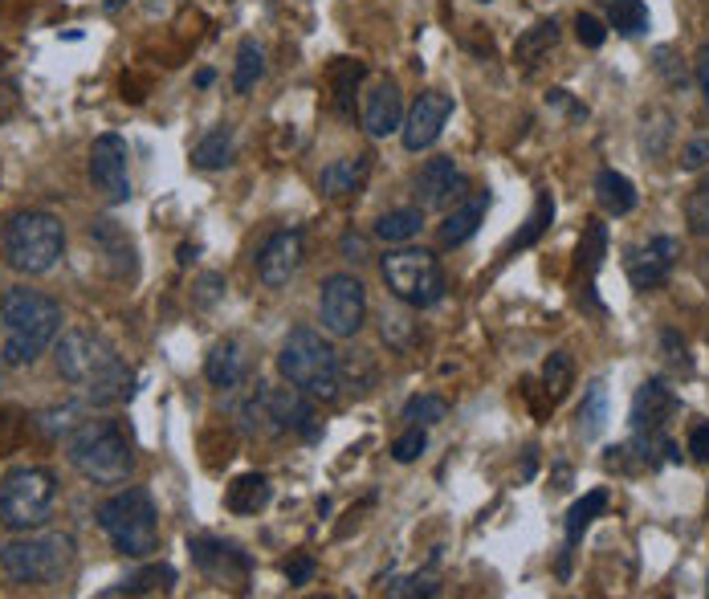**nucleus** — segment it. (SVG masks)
Here are the masks:
<instances>
[{
  "instance_id": "obj_52",
  "label": "nucleus",
  "mask_w": 709,
  "mask_h": 599,
  "mask_svg": "<svg viewBox=\"0 0 709 599\" xmlns=\"http://www.w3.org/2000/svg\"><path fill=\"white\" fill-rule=\"evenodd\" d=\"M547 107L567 110L571 119H588V107H579V103H571V94H567V90H550V94H547Z\"/></svg>"
},
{
  "instance_id": "obj_28",
  "label": "nucleus",
  "mask_w": 709,
  "mask_h": 599,
  "mask_svg": "<svg viewBox=\"0 0 709 599\" xmlns=\"http://www.w3.org/2000/svg\"><path fill=\"white\" fill-rule=\"evenodd\" d=\"M603 428H608V384L603 379H591L583 387V404L576 413V432L583 440H600Z\"/></svg>"
},
{
  "instance_id": "obj_21",
  "label": "nucleus",
  "mask_w": 709,
  "mask_h": 599,
  "mask_svg": "<svg viewBox=\"0 0 709 599\" xmlns=\"http://www.w3.org/2000/svg\"><path fill=\"white\" fill-rule=\"evenodd\" d=\"M485 213H490V192H473V196L456 200L453 213L444 216L441 225V245L444 249H456V245H465L477 228H482Z\"/></svg>"
},
{
  "instance_id": "obj_41",
  "label": "nucleus",
  "mask_w": 709,
  "mask_h": 599,
  "mask_svg": "<svg viewBox=\"0 0 709 599\" xmlns=\"http://www.w3.org/2000/svg\"><path fill=\"white\" fill-rule=\"evenodd\" d=\"M444 416H449V404L441 396H416L404 404V420H412V425L429 428V425H441Z\"/></svg>"
},
{
  "instance_id": "obj_3",
  "label": "nucleus",
  "mask_w": 709,
  "mask_h": 599,
  "mask_svg": "<svg viewBox=\"0 0 709 599\" xmlns=\"http://www.w3.org/2000/svg\"><path fill=\"white\" fill-rule=\"evenodd\" d=\"M66 457L94 485H122L135 469V445L119 420H82L66 437Z\"/></svg>"
},
{
  "instance_id": "obj_16",
  "label": "nucleus",
  "mask_w": 709,
  "mask_h": 599,
  "mask_svg": "<svg viewBox=\"0 0 709 599\" xmlns=\"http://www.w3.org/2000/svg\"><path fill=\"white\" fill-rule=\"evenodd\" d=\"M449 115H453V98L441 90H425L416 94L412 110L404 115V127H400V139L408 151H425V147H432L437 139H441V127L449 122Z\"/></svg>"
},
{
  "instance_id": "obj_51",
  "label": "nucleus",
  "mask_w": 709,
  "mask_h": 599,
  "mask_svg": "<svg viewBox=\"0 0 709 599\" xmlns=\"http://www.w3.org/2000/svg\"><path fill=\"white\" fill-rule=\"evenodd\" d=\"M694 78H697V86H701V98H706V107H709V41L694 57Z\"/></svg>"
},
{
  "instance_id": "obj_46",
  "label": "nucleus",
  "mask_w": 709,
  "mask_h": 599,
  "mask_svg": "<svg viewBox=\"0 0 709 599\" xmlns=\"http://www.w3.org/2000/svg\"><path fill=\"white\" fill-rule=\"evenodd\" d=\"M660 351H665V360L673 363V367H681V372H694V360H689V346H685V339L673 327H665L660 331Z\"/></svg>"
},
{
  "instance_id": "obj_34",
  "label": "nucleus",
  "mask_w": 709,
  "mask_h": 599,
  "mask_svg": "<svg viewBox=\"0 0 709 599\" xmlns=\"http://www.w3.org/2000/svg\"><path fill=\"white\" fill-rule=\"evenodd\" d=\"M608 25L620 38H641L648 29V4L644 0H608Z\"/></svg>"
},
{
  "instance_id": "obj_29",
  "label": "nucleus",
  "mask_w": 709,
  "mask_h": 599,
  "mask_svg": "<svg viewBox=\"0 0 709 599\" xmlns=\"http://www.w3.org/2000/svg\"><path fill=\"white\" fill-rule=\"evenodd\" d=\"M237 156V139H233V127H213L204 135L201 143L192 147V168L201 172H216V168H228Z\"/></svg>"
},
{
  "instance_id": "obj_45",
  "label": "nucleus",
  "mask_w": 709,
  "mask_h": 599,
  "mask_svg": "<svg viewBox=\"0 0 709 599\" xmlns=\"http://www.w3.org/2000/svg\"><path fill=\"white\" fill-rule=\"evenodd\" d=\"M225 298V278L221 274H204V278H196V286H192V302L201 310L216 307Z\"/></svg>"
},
{
  "instance_id": "obj_24",
  "label": "nucleus",
  "mask_w": 709,
  "mask_h": 599,
  "mask_svg": "<svg viewBox=\"0 0 709 599\" xmlns=\"http://www.w3.org/2000/svg\"><path fill=\"white\" fill-rule=\"evenodd\" d=\"M339 384L347 387L351 396H367L379 384V363H375L372 351H363V346L343 351L339 355Z\"/></svg>"
},
{
  "instance_id": "obj_11",
  "label": "nucleus",
  "mask_w": 709,
  "mask_h": 599,
  "mask_svg": "<svg viewBox=\"0 0 709 599\" xmlns=\"http://www.w3.org/2000/svg\"><path fill=\"white\" fill-rule=\"evenodd\" d=\"M367 319V290L355 274H331L319 293V322L335 339H355Z\"/></svg>"
},
{
  "instance_id": "obj_7",
  "label": "nucleus",
  "mask_w": 709,
  "mask_h": 599,
  "mask_svg": "<svg viewBox=\"0 0 709 599\" xmlns=\"http://www.w3.org/2000/svg\"><path fill=\"white\" fill-rule=\"evenodd\" d=\"M98 526L110 538V546L127 559H148L151 550H160V518L155 502L143 485H127L115 498L98 506Z\"/></svg>"
},
{
  "instance_id": "obj_55",
  "label": "nucleus",
  "mask_w": 709,
  "mask_h": 599,
  "mask_svg": "<svg viewBox=\"0 0 709 599\" xmlns=\"http://www.w3.org/2000/svg\"><path fill=\"white\" fill-rule=\"evenodd\" d=\"M196 257V245H180V266H187Z\"/></svg>"
},
{
  "instance_id": "obj_17",
  "label": "nucleus",
  "mask_w": 709,
  "mask_h": 599,
  "mask_svg": "<svg viewBox=\"0 0 709 599\" xmlns=\"http://www.w3.org/2000/svg\"><path fill=\"white\" fill-rule=\"evenodd\" d=\"M456 200H465V175H461V168L449 156H437V160H429L416 172V204L425 213L449 208Z\"/></svg>"
},
{
  "instance_id": "obj_13",
  "label": "nucleus",
  "mask_w": 709,
  "mask_h": 599,
  "mask_svg": "<svg viewBox=\"0 0 709 599\" xmlns=\"http://www.w3.org/2000/svg\"><path fill=\"white\" fill-rule=\"evenodd\" d=\"M187 555L196 563V571L213 584H233V587H245L249 575H254V559L245 555L237 543H225V538H187Z\"/></svg>"
},
{
  "instance_id": "obj_35",
  "label": "nucleus",
  "mask_w": 709,
  "mask_h": 599,
  "mask_svg": "<svg viewBox=\"0 0 709 599\" xmlns=\"http://www.w3.org/2000/svg\"><path fill=\"white\" fill-rule=\"evenodd\" d=\"M261 78H266V54H261V45H257V41H241L237 66H233V90L249 94Z\"/></svg>"
},
{
  "instance_id": "obj_42",
  "label": "nucleus",
  "mask_w": 709,
  "mask_h": 599,
  "mask_svg": "<svg viewBox=\"0 0 709 599\" xmlns=\"http://www.w3.org/2000/svg\"><path fill=\"white\" fill-rule=\"evenodd\" d=\"M685 221H689V233L709 237V175L694 188V196L685 204Z\"/></svg>"
},
{
  "instance_id": "obj_31",
  "label": "nucleus",
  "mask_w": 709,
  "mask_h": 599,
  "mask_svg": "<svg viewBox=\"0 0 709 599\" xmlns=\"http://www.w3.org/2000/svg\"><path fill=\"white\" fill-rule=\"evenodd\" d=\"M420 228H425V208L416 204V208H396V213L379 216V221H375V237L388 240V245H404V240H412Z\"/></svg>"
},
{
  "instance_id": "obj_43",
  "label": "nucleus",
  "mask_w": 709,
  "mask_h": 599,
  "mask_svg": "<svg viewBox=\"0 0 709 599\" xmlns=\"http://www.w3.org/2000/svg\"><path fill=\"white\" fill-rule=\"evenodd\" d=\"M391 599H416V596H437L441 591V584L432 579V575H404V579H391L388 587H384Z\"/></svg>"
},
{
  "instance_id": "obj_39",
  "label": "nucleus",
  "mask_w": 709,
  "mask_h": 599,
  "mask_svg": "<svg viewBox=\"0 0 709 599\" xmlns=\"http://www.w3.org/2000/svg\"><path fill=\"white\" fill-rule=\"evenodd\" d=\"M550 221H555V200H550V192H538L535 213H530V221H526L523 233L509 240V254H514V249H530V245H535V240L550 228Z\"/></svg>"
},
{
  "instance_id": "obj_30",
  "label": "nucleus",
  "mask_w": 709,
  "mask_h": 599,
  "mask_svg": "<svg viewBox=\"0 0 709 599\" xmlns=\"http://www.w3.org/2000/svg\"><path fill=\"white\" fill-rule=\"evenodd\" d=\"M555 45H559V21H538L535 29H526L523 38L514 41V62L538 66Z\"/></svg>"
},
{
  "instance_id": "obj_14",
  "label": "nucleus",
  "mask_w": 709,
  "mask_h": 599,
  "mask_svg": "<svg viewBox=\"0 0 709 599\" xmlns=\"http://www.w3.org/2000/svg\"><path fill=\"white\" fill-rule=\"evenodd\" d=\"M302 257H307V240H302L298 228H278V233H269L266 245L257 249V278H261V286H269V290L290 286L294 274L302 269Z\"/></svg>"
},
{
  "instance_id": "obj_20",
  "label": "nucleus",
  "mask_w": 709,
  "mask_h": 599,
  "mask_svg": "<svg viewBox=\"0 0 709 599\" xmlns=\"http://www.w3.org/2000/svg\"><path fill=\"white\" fill-rule=\"evenodd\" d=\"M363 127L372 139H388L404 127V98L396 90V82L384 78L363 94Z\"/></svg>"
},
{
  "instance_id": "obj_15",
  "label": "nucleus",
  "mask_w": 709,
  "mask_h": 599,
  "mask_svg": "<svg viewBox=\"0 0 709 599\" xmlns=\"http://www.w3.org/2000/svg\"><path fill=\"white\" fill-rule=\"evenodd\" d=\"M677 257H681V245H677V237H648V245H636V249H629V261H624V269H629V281L632 290H656V286H665L673 274V266H677Z\"/></svg>"
},
{
  "instance_id": "obj_6",
  "label": "nucleus",
  "mask_w": 709,
  "mask_h": 599,
  "mask_svg": "<svg viewBox=\"0 0 709 599\" xmlns=\"http://www.w3.org/2000/svg\"><path fill=\"white\" fill-rule=\"evenodd\" d=\"M278 372L294 387H302L310 399H322V404L339 399V392H343V384H339V351L310 327H294L286 334V343L278 351Z\"/></svg>"
},
{
  "instance_id": "obj_26",
  "label": "nucleus",
  "mask_w": 709,
  "mask_h": 599,
  "mask_svg": "<svg viewBox=\"0 0 709 599\" xmlns=\"http://www.w3.org/2000/svg\"><path fill=\"white\" fill-rule=\"evenodd\" d=\"M372 172V156H347V160H335L331 168H322V192L326 196H351L359 192L363 180Z\"/></svg>"
},
{
  "instance_id": "obj_27",
  "label": "nucleus",
  "mask_w": 709,
  "mask_h": 599,
  "mask_svg": "<svg viewBox=\"0 0 709 599\" xmlns=\"http://www.w3.org/2000/svg\"><path fill=\"white\" fill-rule=\"evenodd\" d=\"M204 375H208V384L213 387H237L245 379V355L241 346L233 343V339H225V343H216L213 351H208V360H204Z\"/></svg>"
},
{
  "instance_id": "obj_48",
  "label": "nucleus",
  "mask_w": 709,
  "mask_h": 599,
  "mask_svg": "<svg viewBox=\"0 0 709 599\" xmlns=\"http://www.w3.org/2000/svg\"><path fill=\"white\" fill-rule=\"evenodd\" d=\"M706 163H709V135H697L681 151V172H701Z\"/></svg>"
},
{
  "instance_id": "obj_23",
  "label": "nucleus",
  "mask_w": 709,
  "mask_h": 599,
  "mask_svg": "<svg viewBox=\"0 0 709 599\" xmlns=\"http://www.w3.org/2000/svg\"><path fill=\"white\" fill-rule=\"evenodd\" d=\"M269 498H273V485H269L266 473H245V478H237L228 485L225 506L233 510V514H241V518H254V514H261V510L269 506Z\"/></svg>"
},
{
  "instance_id": "obj_36",
  "label": "nucleus",
  "mask_w": 709,
  "mask_h": 599,
  "mask_svg": "<svg viewBox=\"0 0 709 599\" xmlns=\"http://www.w3.org/2000/svg\"><path fill=\"white\" fill-rule=\"evenodd\" d=\"M579 261L576 269L583 274V278H595L603 266V257H608V225H600V221H591L588 228H583V240H579Z\"/></svg>"
},
{
  "instance_id": "obj_12",
  "label": "nucleus",
  "mask_w": 709,
  "mask_h": 599,
  "mask_svg": "<svg viewBox=\"0 0 709 599\" xmlns=\"http://www.w3.org/2000/svg\"><path fill=\"white\" fill-rule=\"evenodd\" d=\"M90 184L110 200H131V147L122 135H98L90 147Z\"/></svg>"
},
{
  "instance_id": "obj_49",
  "label": "nucleus",
  "mask_w": 709,
  "mask_h": 599,
  "mask_svg": "<svg viewBox=\"0 0 709 599\" xmlns=\"http://www.w3.org/2000/svg\"><path fill=\"white\" fill-rule=\"evenodd\" d=\"M281 571H286L290 587H307L319 567H314V559H310V555H298V559H286V567H281Z\"/></svg>"
},
{
  "instance_id": "obj_2",
  "label": "nucleus",
  "mask_w": 709,
  "mask_h": 599,
  "mask_svg": "<svg viewBox=\"0 0 709 599\" xmlns=\"http://www.w3.org/2000/svg\"><path fill=\"white\" fill-rule=\"evenodd\" d=\"M0 360L4 367H33L62 334V307L50 293L13 286L0 293Z\"/></svg>"
},
{
  "instance_id": "obj_53",
  "label": "nucleus",
  "mask_w": 709,
  "mask_h": 599,
  "mask_svg": "<svg viewBox=\"0 0 709 599\" xmlns=\"http://www.w3.org/2000/svg\"><path fill=\"white\" fill-rule=\"evenodd\" d=\"M343 257H347V261H367V240H363L359 233H347V237H343Z\"/></svg>"
},
{
  "instance_id": "obj_56",
  "label": "nucleus",
  "mask_w": 709,
  "mask_h": 599,
  "mask_svg": "<svg viewBox=\"0 0 709 599\" xmlns=\"http://www.w3.org/2000/svg\"><path fill=\"white\" fill-rule=\"evenodd\" d=\"M213 78H216L213 69H201V74H196V86H213Z\"/></svg>"
},
{
  "instance_id": "obj_44",
  "label": "nucleus",
  "mask_w": 709,
  "mask_h": 599,
  "mask_svg": "<svg viewBox=\"0 0 709 599\" xmlns=\"http://www.w3.org/2000/svg\"><path fill=\"white\" fill-rule=\"evenodd\" d=\"M425 449H429V437H425V428H420V425H412L408 432H404V437H396V445H391V457L408 466V461H416V457L425 453Z\"/></svg>"
},
{
  "instance_id": "obj_50",
  "label": "nucleus",
  "mask_w": 709,
  "mask_h": 599,
  "mask_svg": "<svg viewBox=\"0 0 709 599\" xmlns=\"http://www.w3.org/2000/svg\"><path fill=\"white\" fill-rule=\"evenodd\" d=\"M689 453H694V461L709 466V425H694V428H689Z\"/></svg>"
},
{
  "instance_id": "obj_47",
  "label": "nucleus",
  "mask_w": 709,
  "mask_h": 599,
  "mask_svg": "<svg viewBox=\"0 0 709 599\" xmlns=\"http://www.w3.org/2000/svg\"><path fill=\"white\" fill-rule=\"evenodd\" d=\"M576 38L588 45V50H600L603 41H608V29H603V21L600 17H591V13H579L576 17Z\"/></svg>"
},
{
  "instance_id": "obj_25",
  "label": "nucleus",
  "mask_w": 709,
  "mask_h": 599,
  "mask_svg": "<svg viewBox=\"0 0 709 599\" xmlns=\"http://www.w3.org/2000/svg\"><path fill=\"white\" fill-rule=\"evenodd\" d=\"M595 200H600V208L608 216H629L636 208V184L616 168H603L595 175Z\"/></svg>"
},
{
  "instance_id": "obj_32",
  "label": "nucleus",
  "mask_w": 709,
  "mask_h": 599,
  "mask_svg": "<svg viewBox=\"0 0 709 599\" xmlns=\"http://www.w3.org/2000/svg\"><path fill=\"white\" fill-rule=\"evenodd\" d=\"M603 510H608V490H591L583 493L576 506L567 510V546H579L583 543V534L595 518H600Z\"/></svg>"
},
{
  "instance_id": "obj_1",
  "label": "nucleus",
  "mask_w": 709,
  "mask_h": 599,
  "mask_svg": "<svg viewBox=\"0 0 709 599\" xmlns=\"http://www.w3.org/2000/svg\"><path fill=\"white\" fill-rule=\"evenodd\" d=\"M57 372L86 404L119 408L135 396V372L98 331H66L57 343Z\"/></svg>"
},
{
  "instance_id": "obj_5",
  "label": "nucleus",
  "mask_w": 709,
  "mask_h": 599,
  "mask_svg": "<svg viewBox=\"0 0 709 599\" xmlns=\"http://www.w3.org/2000/svg\"><path fill=\"white\" fill-rule=\"evenodd\" d=\"M0 254L17 274H29V278L50 274L66 254V228L54 213H41V208L17 213L0 233Z\"/></svg>"
},
{
  "instance_id": "obj_37",
  "label": "nucleus",
  "mask_w": 709,
  "mask_h": 599,
  "mask_svg": "<svg viewBox=\"0 0 709 599\" xmlns=\"http://www.w3.org/2000/svg\"><path fill=\"white\" fill-rule=\"evenodd\" d=\"M367 78V66L363 62H351V57H339L331 66V82H335V110L347 115L351 110V98H355V86Z\"/></svg>"
},
{
  "instance_id": "obj_58",
  "label": "nucleus",
  "mask_w": 709,
  "mask_h": 599,
  "mask_svg": "<svg viewBox=\"0 0 709 599\" xmlns=\"http://www.w3.org/2000/svg\"><path fill=\"white\" fill-rule=\"evenodd\" d=\"M482 4H494V0H482Z\"/></svg>"
},
{
  "instance_id": "obj_4",
  "label": "nucleus",
  "mask_w": 709,
  "mask_h": 599,
  "mask_svg": "<svg viewBox=\"0 0 709 599\" xmlns=\"http://www.w3.org/2000/svg\"><path fill=\"white\" fill-rule=\"evenodd\" d=\"M74 538L69 534H33L0 543V584L9 587H54L74 571Z\"/></svg>"
},
{
  "instance_id": "obj_9",
  "label": "nucleus",
  "mask_w": 709,
  "mask_h": 599,
  "mask_svg": "<svg viewBox=\"0 0 709 599\" xmlns=\"http://www.w3.org/2000/svg\"><path fill=\"white\" fill-rule=\"evenodd\" d=\"M241 425L249 432H269V437H286V432H302V437H319L314 428V408L302 387H269L261 384L257 396L241 404Z\"/></svg>"
},
{
  "instance_id": "obj_8",
  "label": "nucleus",
  "mask_w": 709,
  "mask_h": 599,
  "mask_svg": "<svg viewBox=\"0 0 709 599\" xmlns=\"http://www.w3.org/2000/svg\"><path fill=\"white\" fill-rule=\"evenodd\" d=\"M57 502V481L50 469L25 466L0 481V526L13 534L41 531Z\"/></svg>"
},
{
  "instance_id": "obj_54",
  "label": "nucleus",
  "mask_w": 709,
  "mask_h": 599,
  "mask_svg": "<svg viewBox=\"0 0 709 599\" xmlns=\"http://www.w3.org/2000/svg\"><path fill=\"white\" fill-rule=\"evenodd\" d=\"M13 107H17V86H13V82L0 78V119H9V115H13Z\"/></svg>"
},
{
  "instance_id": "obj_18",
  "label": "nucleus",
  "mask_w": 709,
  "mask_h": 599,
  "mask_svg": "<svg viewBox=\"0 0 709 599\" xmlns=\"http://www.w3.org/2000/svg\"><path fill=\"white\" fill-rule=\"evenodd\" d=\"M86 240L94 245V254L98 261L107 266L110 278H135L139 274V257H135V240L127 237V228L107 221V216H98L86 225Z\"/></svg>"
},
{
  "instance_id": "obj_40",
  "label": "nucleus",
  "mask_w": 709,
  "mask_h": 599,
  "mask_svg": "<svg viewBox=\"0 0 709 599\" xmlns=\"http://www.w3.org/2000/svg\"><path fill=\"white\" fill-rule=\"evenodd\" d=\"M82 425V413H78V404H62V408H45V413L33 420V428H37L41 437H50V440H57V437H69L74 428Z\"/></svg>"
},
{
  "instance_id": "obj_33",
  "label": "nucleus",
  "mask_w": 709,
  "mask_h": 599,
  "mask_svg": "<svg viewBox=\"0 0 709 599\" xmlns=\"http://www.w3.org/2000/svg\"><path fill=\"white\" fill-rule=\"evenodd\" d=\"M379 334H384V343L391 351H412L420 343V322H412V314H404V310H384L379 314Z\"/></svg>"
},
{
  "instance_id": "obj_19",
  "label": "nucleus",
  "mask_w": 709,
  "mask_h": 599,
  "mask_svg": "<svg viewBox=\"0 0 709 599\" xmlns=\"http://www.w3.org/2000/svg\"><path fill=\"white\" fill-rule=\"evenodd\" d=\"M681 408V399L673 392L660 375L656 379H644L636 399H632V432H660V428L669 425V416Z\"/></svg>"
},
{
  "instance_id": "obj_10",
  "label": "nucleus",
  "mask_w": 709,
  "mask_h": 599,
  "mask_svg": "<svg viewBox=\"0 0 709 599\" xmlns=\"http://www.w3.org/2000/svg\"><path fill=\"white\" fill-rule=\"evenodd\" d=\"M379 274L404 307L429 310L444 298V269L429 249H396L379 261Z\"/></svg>"
},
{
  "instance_id": "obj_57",
  "label": "nucleus",
  "mask_w": 709,
  "mask_h": 599,
  "mask_svg": "<svg viewBox=\"0 0 709 599\" xmlns=\"http://www.w3.org/2000/svg\"><path fill=\"white\" fill-rule=\"evenodd\" d=\"M122 4H127V0H103V9H107V13H119Z\"/></svg>"
},
{
  "instance_id": "obj_38",
  "label": "nucleus",
  "mask_w": 709,
  "mask_h": 599,
  "mask_svg": "<svg viewBox=\"0 0 709 599\" xmlns=\"http://www.w3.org/2000/svg\"><path fill=\"white\" fill-rule=\"evenodd\" d=\"M576 379V363L567 351H550V360L543 363V387H547V399L550 404H559L567 396V387Z\"/></svg>"
},
{
  "instance_id": "obj_22",
  "label": "nucleus",
  "mask_w": 709,
  "mask_h": 599,
  "mask_svg": "<svg viewBox=\"0 0 709 599\" xmlns=\"http://www.w3.org/2000/svg\"><path fill=\"white\" fill-rule=\"evenodd\" d=\"M172 587H175L172 563H148V567L131 571L127 579H119L115 587H107L103 596H163V591H172Z\"/></svg>"
}]
</instances>
